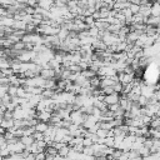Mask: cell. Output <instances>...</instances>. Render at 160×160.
<instances>
[{"instance_id":"obj_7","label":"cell","mask_w":160,"mask_h":160,"mask_svg":"<svg viewBox=\"0 0 160 160\" xmlns=\"http://www.w3.org/2000/svg\"><path fill=\"white\" fill-rule=\"evenodd\" d=\"M89 81H90V86L91 88H100V81H101V78L96 74V75H94V76H91L90 79H89Z\"/></svg>"},{"instance_id":"obj_6","label":"cell","mask_w":160,"mask_h":160,"mask_svg":"<svg viewBox=\"0 0 160 160\" xmlns=\"http://www.w3.org/2000/svg\"><path fill=\"white\" fill-rule=\"evenodd\" d=\"M20 141L25 145V148L26 146H30L32 142H35V138L32 136V135H22L21 138H20Z\"/></svg>"},{"instance_id":"obj_14","label":"cell","mask_w":160,"mask_h":160,"mask_svg":"<svg viewBox=\"0 0 160 160\" xmlns=\"http://www.w3.org/2000/svg\"><path fill=\"white\" fill-rule=\"evenodd\" d=\"M138 102H139L140 106H146L148 102H149V98H146V96H144V95H140Z\"/></svg>"},{"instance_id":"obj_5","label":"cell","mask_w":160,"mask_h":160,"mask_svg":"<svg viewBox=\"0 0 160 160\" xmlns=\"http://www.w3.org/2000/svg\"><path fill=\"white\" fill-rule=\"evenodd\" d=\"M129 6H130V1H128V0H115L114 5H112V9L122 10V9L129 8Z\"/></svg>"},{"instance_id":"obj_22","label":"cell","mask_w":160,"mask_h":160,"mask_svg":"<svg viewBox=\"0 0 160 160\" xmlns=\"http://www.w3.org/2000/svg\"><path fill=\"white\" fill-rule=\"evenodd\" d=\"M158 34L160 35V26H158Z\"/></svg>"},{"instance_id":"obj_11","label":"cell","mask_w":160,"mask_h":160,"mask_svg":"<svg viewBox=\"0 0 160 160\" xmlns=\"http://www.w3.org/2000/svg\"><path fill=\"white\" fill-rule=\"evenodd\" d=\"M89 32H90V36H92V38H99L100 30H99L95 25H92V26H90V28H89Z\"/></svg>"},{"instance_id":"obj_20","label":"cell","mask_w":160,"mask_h":160,"mask_svg":"<svg viewBox=\"0 0 160 160\" xmlns=\"http://www.w3.org/2000/svg\"><path fill=\"white\" fill-rule=\"evenodd\" d=\"M8 15V9L4 5H0V16H6Z\"/></svg>"},{"instance_id":"obj_8","label":"cell","mask_w":160,"mask_h":160,"mask_svg":"<svg viewBox=\"0 0 160 160\" xmlns=\"http://www.w3.org/2000/svg\"><path fill=\"white\" fill-rule=\"evenodd\" d=\"M48 128H49V122L41 121V120H39V122L35 125V130L36 131H40V132H45Z\"/></svg>"},{"instance_id":"obj_19","label":"cell","mask_w":160,"mask_h":160,"mask_svg":"<svg viewBox=\"0 0 160 160\" xmlns=\"http://www.w3.org/2000/svg\"><path fill=\"white\" fill-rule=\"evenodd\" d=\"M8 88H9V86H6V85H1V84H0V99L8 92Z\"/></svg>"},{"instance_id":"obj_12","label":"cell","mask_w":160,"mask_h":160,"mask_svg":"<svg viewBox=\"0 0 160 160\" xmlns=\"http://www.w3.org/2000/svg\"><path fill=\"white\" fill-rule=\"evenodd\" d=\"M18 88L19 86H15V85H9L8 88V94L12 98V96H16L18 95Z\"/></svg>"},{"instance_id":"obj_9","label":"cell","mask_w":160,"mask_h":160,"mask_svg":"<svg viewBox=\"0 0 160 160\" xmlns=\"http://www.w3.org/2000/svg\"><path fill=\"white\" fill-rule=\"evenodd\" d=\"M81 75H84L86 79H90L91 76H94V75H96V72L94 71V70H91L90 68H86V69H84V70H81Z\"/></svg>"},{"instance_id":"obj_18","label":"cell","mask_w":160,"mask_h":160,"mask_svg":"<svg viewBox=\"0 0 160 160\" xmlns=\"http://www.w3.org/2000/svg\"><path fill=\"white\" fill-rule=\"evenodd\" d=\"M101 89H102L104 95H108V94L114 92V86H104V88H101Z\"/></svg>"},{"instance_id":"obj_1","label":"cell","mask_w":160,"mask_h":160,"mask_svg":"<svg viewBox=\"0 0 160 160\" xmlns=\"http://www.w3.org/2000/svg\"><path fill=\"white\" fill-rule=\"evenodd\" d=\"M120 95L119 92H111V94H108V95H104V101L108 104V105H111V104H115V102H119V99H120Z\"/></svg>"},{"instance_id":"obj_13","label":"cell","mask_w":160,"mask_h":160,"mask_svg":"<svg viewBox=\"0 0 160 160\" xmlns=\"http://www.w3.org/2000/svg\"><path fill=\"white\" fill-rule=\"evenodd\" d=\"M84 21H85V24L90 28V26H92L94 24H95V19H94V16L92 15H89V16H85V19H84Z\"/></svg>"},{"instance_id":"obj_25","label":"cell","mask_w":160,"mask_h":160,"mask_svg":"<svg viewBox=\"0 0 160 160\" xmlns=\"http://www.w3.org/2000/svg\"><path fill=\"white\" fill-rule=\"evenodd\" d=\"M35 1H38V2H39V0H35Z\"/></svg>"},{"instance_id":"obj_3","label":"cell","mask_w":160,"mask_h":160,"mask_svg":"<svg viewBox=\"0 0 160 160\" xmlns=\"http://www.w3.org/2000/svg\"><path fill=\"white\" fill-rule=\"evenodd\" d=\"M51 114H52V111H49V110H41V111H38L36 118H38L39 120H41V121H46V122H49L50 119H51Z\"/></svg>"},{"instance_id":"obj_15","label":"cell","mask_w":160,"mask_h":160,"mask_svg":"<svg viewBox=\"0 0 160 160\" xmlns=\"http://www.w3.org/2000/svg\"><path fill=\"white\" fill-rule=\"evenodd\" d=\"M130 10L132 11V14H138L139 12V9H140V5L139 4H135V2H130Z\"/></svg>"},{"instance_id":"obj_23","label":"cell","mask_w":160,"mask_h":160,"mask_svg":"<svg viewBox=\"0 0 160 160\" xmlns=\"http://www.w3.org/2000/svg\"><path fill=\"white\" fill-rule=\"evenodd\" d=\"M158 26H160V18H159V25Z\"/></svg>"},{"instance_id":"obj_10","label":"cell","mask_w":160,"mask_h":160,"mask_svg":"<svg viewBox=\"0 0 160 160\" xmlns=\"http://www.w3.org/2000/svg\"><path fill=\"white\" fill-rule=\"evenodd\" d=\"M155 151H160V139H155L152 141V146L150 148V152H155Z\"/></svg>"},{"instance_id":"obj_2","label":"cell","mask_w":160,"mask_h":160,"mask_svg":"<svg viewBox=\"0 0 160 160\" xmlns=\"http://www.w3.org/2000/svg\"><path fill=\"white\" fill-rule=\"evenodd\" d=\"M45 155H46V159H54V158H58V154H59V150L54 146V145H48L45 148Z\"/></svg>"},{"instance_id":"obj_4","label":"cell","mask_w":160,"mask_h":160,"mask_svg":"<svg viewBox=\"0 0 160 160\" xmlns=\"http://www.w3.org/2000/svg\"><path fill=\"white\" fill-rule=\"evenodd\" d=\"M40 75L44 79H51V78H56L55 76V70L51 68H41L40 70Z\"/></svg>"},{"instance_id":"obj_24","label":"cell","mask_w":160,"mask_h":160,"mask_svg":"<svg viewBox=\"0 0 160 160\" xmlns=\"http://www.w3.org/2000/svg\"><path fill=\"white\" fill-rule=\"evenodd\" d=\"M1 76H2V74H1V71H0V78H1Z\"/></svg>"},{"instance_id":"obj_16","label":"cell","mask_w":160,"mask_h":160,"mask_svg":"<svg viewBox=\"0 0 160 160\" xmlns=\"http://www.w3.org/2000/svg\"><path fill=\"white\" fill-rule=\"evenodd\" d=\"M122 88H124V85H122L120 81H118V82H115V85H114V91L121 94V92H122Z\"/></svg>"},{"instance_id":"obj_17","label":"cell","mask_w":160,"mask_h":160,"mask_svg":"<svg viewBox=\"0 0 160 160\" xmlns=\"http://www.w3.org/2000/svg\"><path fill=\"white\" fill-rule=\"evenodd\" d=\"M82 144H84V146H91L94 144V140L91 138H89V136H85L84 140H82Z\"/></svg>"},{"instance_id":"obj_21","label":"cell","mask_w":160,"mask_h":160,"mask_svg":"<svg viewBox=\"0 0 160 160\" xmlns=\"http://www.w3.org/2000/svg\"><path fill=\"white\" fill-rule=\"evenodd\" d=\"M15 1L19 4H28V0H15Z\"/></svg>"}]
</instances>
